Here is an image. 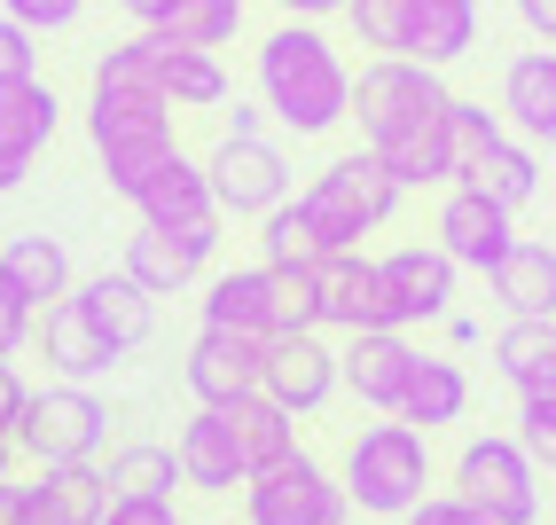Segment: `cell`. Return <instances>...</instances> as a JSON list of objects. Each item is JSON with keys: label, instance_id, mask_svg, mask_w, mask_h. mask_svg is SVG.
<instances>
[{"label": "cell", "instance_id": "obj_1", "mask_svg": "<svg viewBox=\"0 0 556 525\" xmlns=\"http://www.w3.org/2000/svg\"><path fill=\"white\" fill-rule=\"evenodd\" d=\"M251 87L267 102V118L282 134H299V141H321V134L353 126V63L321 24L282 16L251 55Z\"/></svg>", "mask_w": 556, "mask_h": 525}, {"label": "cell", "instance_id": "obj_2", "mask_svg": "<svg viewBox=\"0 0 556 525\" xmlns=\"http://www.w3.org/2000/svg\"><path fill=\"white\" fill-rule=\"evenodd\" d=\"M338 478H345L361 517H407L431 495V432H416L407 416L361 424L338 455Z\"/></svg>", "mask_w": 556, "mask_h": 525}, {"label": "cell", "instance_id": "obj_3", "mask_svg": "<svg viewBox=\"0 0 556 525\" xmlns=\"http://www.w3.org/2000/svg\"><path fill=\"white\" fill-rule=\"evenodd\" d=\"M173 118H180V110L165 95H87V141H94V158H102L110 197L134 204L157 180V165L180 149Z\"/></svg>", "mask_w": 556, "mask_h": 525}, {"label": "cell", "instance_id": "obj_4", "mask_svg": "<svg viewBox=\"0 0 556 525\" xmlns=\"http://www.w3.org/2000/svg\"><path fill=\"white\" fill-rule=\"evenodd\" d=\"M400 197L407 189L377 165V149H345V158H329L299 189V204L314 212V228H321L329 251H361V236H377L384 220L400 212Z\"/></svg>", "mask_w": 556, "mask_h": 525}, {"label": "cell", "instance_id": "obj_5", "mask_svg": "<svg viewBox=\"0 0 556 525\" xmlns=\"http://www.w3.org/2000/svg\"><path fill=\"white\" fill-rule=\"evenodd\" d=\"M243 525H353V495L321 455H282L243 478Z\"/></svg>", "mask_w": 556, "mask_h": 525}, {"label": "cell", "instance_id": "obj_6", "mask_svg": "<svg viewBox=\"0 0 556 525\" xmlns=\"http://www.w3.org/2000/svg\"><path fill=\"white\" fill-rule=\"evenodd\" d=\"M455 495L478 502L494 525H541V463L526 455V439H517V432L463 439V455H455Z\"/></svg>", "mask_w": 556, "mask_h": 525}, {"label": "cell", "instance_id": "obj_7", "mask_svg": "<svg viewBox=\"0 0 556 525\" xmlns=\"http://www.w3.org/2000/svg\"><path fill=\"white\" fill-rule=\"evenodd\" d=\"M102 439H110V408L87 385L55 377V385L31 392L24 424H16V455H31V471H40V463H94Z\"/></svg>", "mask_w": 556, "mask_h": 525}, {"label": "cell", "instance_id": "obj_8", "mask_svg": "<svg viewBox=\"0 0 556 525\" xmlns=\"http://www.w3.org/2000/svg\"><path fill=\"white\" fill-rule=\"evenodd\" d=\"M447 102H455L447 71H431L416 55H368L353 71V126H361V141H377V134H392L407 118H431V110H447Z\"/></svg>", "mask_w": 556, "mask_h": 525}, {"label": "cell", "instance_id": "obj_9", "mask_svg": "<svg viewBox=\"0 0 556 525\" xmlns=\"http://www.w3.org/2000/svg\"><path fill=\"white\" fill-rule=\"evenodd\" d=\"M204 173H212V197H219L228 220H267L275 204L299 197V189H290L282 141H267V134H219L204 149Z\"/></svg>", "mask_w": 556, "mask_h": 525}, {"label": "cell", "instance_id": "obj_10", "mask_svg": "<svg viewBox=\"0 0 556 525\" xmlns=\"http://www.w3.org/2000/svg\"><path fill=\"white\" fill-rule=\"evenodd\" d=\"M431 243L455 259V267L470 275H494L509 243H517V212L486 189H470V180H455V189H439V220H431Z\"/></svg>", "mask_w": 556, "mask_h": 525}, {"label": "cell", "instance_id": "obj_11", "mask_svg": "<svg viewBox=\"0 0 556 525\" xmlns=\"http://www.w3.org/2000/svg\"><path fill=\"white\" fill-rule=\"evenodd\" d=\"M258 392H275L290 416H321L345 392V361L321 329H282V337H267V385Z\"/></svg>", "mask_w": 556, "mask_h": 525}, {"label": "cell", "instance_id": "obj_12", "mask_svg": "<svg viewBox=\"0 0 556 525\" xmlns=\"http://www.w3.org/2000/svg\"><path fill=\"white\" fill-rule=\"evenodd\" d=\"M377 275H384V298H392V322H400V329L447 322L455 298H463V267H455L439 243H392V251L377 259Z\"/></svg>", "mask_w": 556, "mask_h": 525}, {"label": "cell", "instance_id": "obj_13", "mask_svg": "<svg viewBox=\"0 0 556 525\" xmlns=\"http://www.w3.org/2000/svg\"><path fill=\"white\" fill-rule=\"evenodd\" d=\"M314 307H321V329L338 337H361V329H400L392 322V298H384V275L368 251H321L314 259Z\"/></svg>", "mask_w": 556, "mask_h": 525}, {"label": "cell", "instance_id": "obj_14", "mask_svg": "<svg viewBox=\"0 0 556 525\" xmlns=\"http://www.w3.org/2000/svg\"><path fill=\"white\" fill-rule=\"evenodd\" d=\"M55 126H63V102L48 79H0V197L24 189V173L40 165Z\"/></svg>", "mask_w": 556, "mask_h": 525}, {"label": "cell", "instance_id": "obj_15", "mask_svg": "<svg viewBox=\"0 0 556 525\" xmlns=\"http://www.w3.org/2000/svg\"><path fill=\"white\" fill-rule=\"evenodd\" d=\"M180 377H189L197 408H228V400H243V392L267 385V346L243 337V329H197Z\"/></svg>", "mask_w": 556, "mask_h": 525}, {"label": "cell", "instance_id": "obj_16", "mask_svg": "<svg viewBox=\"0 0 556 525\" xmlns=\"http://www.w3.org/2000/svg\"><path fill=\"white\" fill-rule=\"evenodd\" d=\"M212 251H219V228H150V220H141L126 236V251H118V267L150 298H173L212 267Z\"/></svg>", "mask_w": 556, "mask_h": 525}, {"label": "cell", "instance_id": "obj_17", "mask_svg": "<svg viewBox=\"0 0 556 525\" xmlns=\"http://www.w3.org/2000/svg\"><path fill=\"white\" fill-rule=\"evenodd\" d=\"M338 361H345V392H353L361 408L400 416V392H407V377H416L424 346H416L407 329H361V337H345V346H338Z\"/></svg>", "mask_w": 556, "mask_h": 525}, {"label": "cell", "instance_id": "obj_18", "mask_svg": "<svg viewBox=\"0 0 556 525\" xmlns=\"http://www.w3.org/2000/svg\"><path fill=\"white\" fill-rule=\"evenodd\" d=\"M361 149H377V165L400 180V189H455L463 165H455V126H447V110H431V118H407L377 141H361Z\"/></svg>", "mask_w": 556, "mask_h": 525}, {"label": "cell", "instance_id": "obj_19", "mask_svg": "<svg viewBox=\"0 0 556 525\" xmlns=\"http://www.w3.org/2000/svg\"><path fill=\"white\" fill-rule=\"evenodd\" d=\"M31 337H40V361L55 368V377H71V385H94V377H110V368L126 361V353L102 337V322L79 307V290H71V298H55V307L40 314V329H31Z\"/></svg>", "mask_w": 556, "mask_h": 525}, {"label": "cell", "instance_id": "obj_20", "mask_svg": "<svg viewBox=\"0 0 556 525\" xmlns=\"http://www.w3.org/2000/svg\"><path fill=\"white\" fill-rule=\"evenodd\" d=\"M134 220H150V228H219V197H212V173L204 158H189V149H173V158L157 165V180L134 197Z\"/></svg>", "mask_w": 556, "mask_h": 525}, {"label": "cell", "instance_id": "obj_21", "mask_svg": "<svg viewBox=\"0 0 556 525\" xmlns=\"http://www.w3.org/2000/svg\"><path fill=\"white\" fill-rule=\"evenodd\" d=\"M204 329H243V337H282V298H275V267H219L204 283Z\"/></svg>", "mask_w": 556, "mask_h": 525}, {"label": "cell", "instance_id": "obj_22", "mask_svg": "<svg viewBox=\"0 0 556 525\" xmlns=\"http://www.w3.org/2000/svg\"><path fill=\"white\" fill-rule=\"evenodd\" d=\"M502 126L509 134H526L533 149H556V48H526V55H509L502 71Z\"/></svg>", "mask_w": 556, "mask_h": 525}, {"label": "cell", "instance_id": "obj_23", "mask_svg": "<svg viewBox=\"0 0 556 525\" xmlns=\"http://www.w3.org/2000/svg\"><path fill=\"white\" fill-rule=\"evenodd\" d=\"M173 455H180V478H189L197 495H243V478H251V463H243V447H236L219 408H197V416L180 424Z\"/></svg>", "mask_w": 556, "mask_h": 525}, {"label": "cell", "instance_id": "obj_24", "mask_svg": "<svg viewBox=\"0 0 556 525\" xmlns=\"http://www.w3.org/2000/svg\"><path fill=\"white\" fill-rule=\"evenodd\" d=\"M79 307L102 322V337H110L118 353H141V346H150V329H157V298L141 290L126 267H102V275H87V283H79Z\"/></svg>", "mask_w": 556, "mask_h": 525}, {"label": "cell", "instance_id": "obj_25", "mask_svg": "<svg viewBox=\"0 0 556 525\" xmlns=\"http://www.w3.org/2000/svg\"><path fill=\"white\" fill-rule=\"evenodd\" d=\"M486 290L517 322H556V243H526V236H517L509 259L486 275Z\"/></svg>", "mask_w": 556, "mask_h": 525}, {"label": "cell", "instance_id": "obj_26", "mask_svg": "<svg viewBox=\"0 0 556 525\" xmlns=\"http://www.w3.org/2000/svg\"><path fill=\"white\" fill-rule=\"evenodd\" d=\"M31 502L48 510V525H102V510L118 495H110L102 463H40L31 471Z\"/></svg>", "mask_w": 556, "mask_h": 525}, {"label": "cell", "instance_id": "obj_27", "mask_svg": "<svg viewBox=\"0 0 556 525\" xmlns=\"http://www.w3.org/2000/svg\"><path fill=\"white\" fill-rule=\"evenodd\" d=\"M478 48V0H407V55L447 71Z\"/></svg>", "mask_w": 556, "mask_h": 525}, {"label": "cell", "instance_id": "obj_28", "mask_svg": "<svg viewBox=\"0 0 556 525\" xmlns=\"http://www.w3.org/2000/svg\"><path fill=\"white\" fill-rule=\"evenodd\" d=\"M400 416L416 424V432H447V424H463V416H470V368L447 361V353H424L416 377H407V392H400Z\"/></svg>", "mask_w": 556, "mask_h": 525}, {"label": "cell", "instance_id": "obj_29", "mask_svg": "<svg viewBox=\"0 0 556 525\" xmlns=\"http://www.w3.org/2000/svg\"><path fill=\"white\" fill-rule=\"evenodd\" d=\"M219 416H228V432H236V447H243V463H251V471H267V463H282V455H299V416H290L275 392H243V400L219 408Z\"/></svg>", "mask_w": 556, "mask_h": 525}, {"label": "cell", "instance_id": "obj_30", "mask_svg": "<svg viewBox=\"0 0 556 525\" xmlns=\"http://www.w3.org/2000/svg\"><path fill=\"white\" fill-rule=\"evenodd\" d=\"M463 180H470V189H486V197H502L509 212H526V204L541 197V158H533V141H526V134H509V126H502V134L470 158Z\"/></svg>", "mask_w": 556, "mask_h": 525}, {"label": "cell", "instance_id": "obj_31", "mask_svg": "<svg viewBox=\"0 0 556 525\" xmlns=\"http://www.w3.org/2000/svg\"><path fill=\"white\" fill-rule=\"evenodd\" d=\"M0 267H9V275L24 283V298H31L40 314L55 307V298H71V290H79V275H71V251H63V236H48V228H24V236H9Z\"/></svg>", "mask_w": 556, "mask_h": 525}, {"label": "cell", "instance_id": "obj_32", "mask_svg": "<svg viewBox=\"0 0 556 525\" xmlns=\"http://www.w3.org/2000/svg\"><path fill=\"white\" fill-rule=\"evenodd\" d=\"M165 95H173V110H219L236 95V79H228V63H219V48H173L165 40Z\"/></svg>", "mask_w": 556, "mask_h": 525}, {"label": "cell", "instance_id": "obj_33", "mask_svg": "<svg viewBox=\"0 0 556 525\" xmlns=\"http://www.w3.org/2000/svg\"><path fill=\"white\" fill-rule=\"evenodd\" d=\"M110 495H141V502H173V486H189L180 478V455L157 439H134V447H110Z\"/></svg>", "mask_w": 556, "mask_h": 525}, {"label": "cell", "instance_id": "obj_34", "mask_svg": "<svg viewBox=\"0 0 556 525\" xmlns=\"http://www.w3.org/2000/svg\"><path fill=\"white\" fill-rule=\"evenodd\" d=\"M150 32H165L173 48H236L243 0H173V9H165Z\"/></svg>", "mask_w": 556, "mask_h": 525}, {"label": "cell", "instance_id": "obj_35", "mask_svg": "<svg viewBox=\"0 0 556 525\" xmlns=\"http://www.w3.org/2000/svg\"><path fill=\"white\" fill-rule=\"evenodd\" d=\"M329 243H321V228H314V212L290 197V204H275L267 220H258V259L267 267H314Z\"/></svg>", "mask_w": 556, "mask_h": 525}, {"label": "cell", "instance_id": "obj_36", "mask_svg": "<svg viewBox=\"0 0 556 525\" xmlns=\"http://www.w3.org/2000/svg\"><path fill=\"white\" fill-rule=\"evenodd\" d=\"M486 361H494V377H502V385L517 392V385H526L541 361H556V322H517V314H509V322L494 329Z\"/></svg>", "mask_w": 556, "mask_h": 525}, {"label": "cell", "instance_id": "obj_37", "mask_svg": "<svg viewBox=\"0 0 556 525\" xmlns=\"http://www.w3.org/2000/svg\"><path fill=\"white\" fill-rule=\"evenodd\" d=\"M345 32L368 55H407V0H345Z\"/></svg>", "mask_w": 556, "mask_h": 525}, {"label": "cell", "instance_id": "obj_38", "mask_svg": "<svg viewBox=\"0 0 556 525\" xmlns=\"http://www.w3.org/2000/svg\"><path fill=\"white\" fill-rule=\"evenodd\" d=\"M31 329H40V307H31L24 283L0 267V361H16V353H24V337H31Z\"/></svg>", "mask_w": 556, "mask_h": 525}, {"label": "cell", "instance_id": "obj_39", "mask_svg": "<svg viewBox=\"0 0 556 525\" xmlns=\"http://www.w3.org/2000/svg\"><path fill=\"white\" fill-rule=\"evenodd\" d=\"M275 298H282V329H321V307H314V267H275Z\"/></svg>", "mask_w": 556, "mask_h": 525}, {"label": "cell", "instance_id": "obj_40", "mask_svg": "<svg viewBox=\"0 0 556 525\" xmlns=\"http://www.w3.org/2000/svg\"><path fill=\"white\" fill-rule=\"evenodd\" d=\"M0 79H40V32L0 16Z\"/></svg>", "mask_w": 556, "mask_h": 525}, {"label": "cell", "instance_id": "obj_41", "mask_svg": "<svg viewBox=\"0 0 556 525\" xmlns=\"http://www.w3.org/2000/svg\"><path fill=\"white\" fill-rule=\"evenodd\" d=\"M0 16H16V24H31L48 40V32H71L87 16V0H0Z\"/></svg>", "mask_w": 556, "mask_h": 525}, {"label": "cell", "instance_id": "obj_42", "mask_svg": "<svg viewBox=\"0 0 556 525\" xmlns=\"http://www.w3.org/2000/svg\"><path fill=\"white\" fill-rule=\"evenodd\" d=\"M517 439H526V455H533L541 471H556V408L517 400Z\"/></svg>", "mask_w": 556, "mask_h": 525}, {"label": "cell", "instance_id": "obj_43", "mask_svg": "<svg viewBox=\"0 0 556 525\" xmlns=\"http://www.w3.org/2000/svg\"><path fill=\"white\" fill-rule=\"evenodd\" d=\"M400 525H494V517L478 510V502H463V495H424Z\"/></svg>", "mask_w": 556, "mask_h": 525}, {"label": "cell", "instance_id": "obj_44", "mask_svg": "<svg viewBox=\"0 0 556 525\" xmlns=\"http://www.w3.org/2000/svg\"><path fill=\"white\" fill-rule=\"evenodd\" d=\"M102 525H180V510L173 502H141V495H118L102 510Z\"/></svg>", "mask_w": 556, "mask_h": 525}, {"label": "cell", "instance_id": "obj_45", "mask_svg": "<svg viewBox=\"0 0 556 525\" xmlns=\"http://www.w3.org/2000/svg\"><path fill=\"white\" fill-rule=\"evenodd\" d=\"M0 525H48V510L31 502V478H0Z\"/></svg>", "mask_w": 556, "mask_h": 525}, {"label": "cell", "instance_id": "obj_46", "mask_svg": "<svg viewBox=\"0 0 556 525\" xmlns=\"http://www.w3.org/2000/svg\"><path fill=\"white\" fill-rule=\"evenodd\" d=\"M24 408H31V385L16 377V361H0V432H9V439L24 424Z\"/></svg>", "mask_w": 556, "mask_h": 525}, {"label": "cell", "instance_id": "obj_47", "mask_svg": "<svg viewBox=\"0 0 556 525\" xmlns=\"http://www.w3.org/2000/svg\"><path fill=\"white\" fill-rule=\"evenodd\" d=\"M517 24H526L533 40H548V48H556V0H517Z\"/></svg>", "mask_w": 556, "mask_h": 525}, {"label": "cell", "instance_id": "obj_48", "mask_svg": "<svg viewBox=\"0 0 556 525\" xmlns=\"http://www.w3.org/2000/svg\"><path fill=\"white\" fill-rule=\"evenodd\" d=\"M282 16H299V24H329V16H345V0H275Z\"/></svg>", "mask_w": 556, "mask_h": 525}, {"label": "cell", "instance_id": "obj_49", "mask_svg": "<svg viewBox=\"0 0 556 525\" xmlns=\"http://www.w3.org/2000/svg\"><path fill=\"white\" fill-rule=\"evenodd\" d=\"M219 134H267V102H236V110H228V126H219Z\"/></svg>", "mask_w": 556, "mask_h": 525}, {"label": "cell", "instance_id": "obj_50", "mask_svg": "<svg viewBox=\"0 0 556 525\" xmlns=\"http://www.w3.org/2000/svg\"><path fill=\"white\" fill-rule=\"evenodd\" d=\"M110 9H118V16H134L141 32H150V24H157V16L173 9V0H110Z\"/></svg>", "mask_w": 556, "mask_h": 525}, {"label": "cell", "instance_id": "obj_51", "mask_svg": "<svg viewBox=\"0 0 556 525\" xmlns=\"http://www.w3.org/2000/svg\"><path fill=\"white\" fill-rule=\"evenodd\" d=\"M0 478H16V439L0 432Z\"/></svg>", "mask_w": 556, "mask_h": 525}, {"label": "cell", "instance_id": "obj_52", "mask_svg": "<svg viewBox=\"0 0 556 525\" xmlns=\"http://www.w3.org/2000/svg\"><path fill=\"white\" fill-rule=\"evenodd\" d=\"M548 243H556V236H548Z\"/></svg>", "mask_w": 556, "mask_h": 525}]
</instances>
